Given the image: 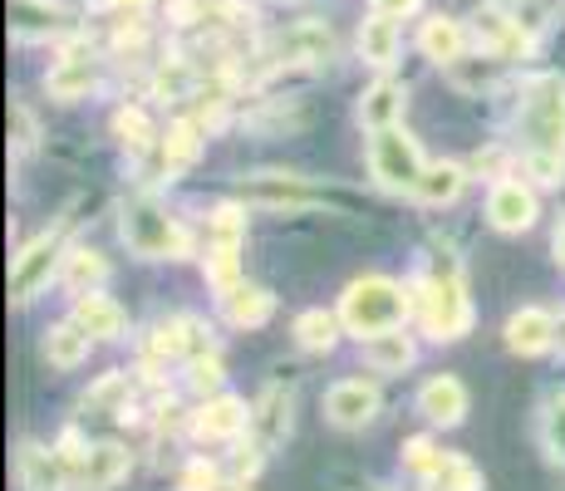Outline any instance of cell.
Returning <instances> with one entry per match:
<instances>
[{
  "label": "cell",
  "mask_w": 565,
  "mask_h": 491,
  "mask_svg": "<svg viewBox=\"0 0 565 491\" xmlns=\"http://www.w3.org/2000/svg\"><path fill=\"white\" fill-rule=\"evenodd\" d=\"M10 124H15V148H20V152L35 148V138H40V134H35V118H30L25 108H10Z\"/></svg>",
  "instance_id": "cell-38"
},
{
  "label": "cell",
  "mask_w": 565,
  "mask_h": 491,
  "mask_svg": "<svg viewBox=\"0 0 565 491\" xmlns=\"http://www.w3.org/2000/svg\"><path fill=\"white\" fill-rule=\"evenodd\" d=\"M334 340H340V320L330 310H306L296 320V344L306 354H324V349H334Z\"/></svg>",
  "instance_id": "cell-26"
},
{
  "label": "cell",
  "mask_w": 565,
  "mask_h": 491,
  "mask_svg": "<svg viewBox=\"0 0 565 491\" xmlns=\"http://www.w3.org/2000/svg\"><path fill=\"white\" fill-rule=\"evenodd\" d=\"M74 324H84L94 340H114V334L124 330V310H118L108 295L89 290V295H79V300H74Z\"/></svg>",
  "instance_id": "cell-20"
},
{
  "label": "cell",
  "mask_w": 565,
  "mask_h": 491,
  "mask_svg": "<svg viewBox=\"0 0 565 491\" xmlns=\"http://www.w3.org/2000/svg\"><path fill=\"white\" fill-rule=\"evenodd\" d=\"M507 344H512L516 354H546V349L556 344V314L516 310L512 320H507Z\"/></svg>",
  "instance_id": "cell-14"
},
{
  "label": "cell",
  "mask_w": 565,
  "mask_h": 491,
  "mask_svg": "<svg viewBox=\"0 0 565 491\" xmlns=\"http://www.w3.org/2000/svg\"><path fill=\"white\" fill-rule=\"evenodd\" d=\"M467 188V172L458 168V162H433L428 172H423V182H418V196L428 206H448V202H458Z\"/></svg>",
  "instance_id": "cell-24"
},
{
  "label": "cell",
  "mask_w": 565,
  "mask_h": 491,
  "mask_svg": "<svg viewBox=\"0 0 565 491\" xmlns=\"http://www.w3.org/2000/svg\"><path fill=\"white\" fill-rule=\"evenodd\" d=\"M360 54L364 64H374V70H388V64L398 60V25L394 15H384V10H374V15L360 25Z\"/></svg>",
  "instance_id": "cell-16"
},
{
  "label": "cell",
  "mask_w": 565,
  "mask_h": 491,
  "mask_svg": "<svg viewBox=\"0 0 565 491\" xmlns=\"http://www.w3.org/2000/svg\"><path fill=\"white\" fill-rule=\"evenodd\" d=\"M556 344L565 349V314H561V320H556Z\"/></svg>",
  "instance_id": "cell-42"
},
{
  "label": "cell",
  "mask_w": 565,
  "mask_h": 491,
  "mask_svg": "<svg viewBox=\"0 0 565 491\" xmlns=\"http://www.w3.org/2000/svg\"><path fill=\"white\" fill-rule=\"evenodd\" d=\"M212 236H216V246H236L246 236V216H242V206H216L212 212Z\"/></svg>",
  "instance_id": "cell-32"
},
{
  "label": "cell",
  "mask_w": 565,
  "mask_h": 491,
  "mask_svg": "<svg viewBox=\"0 0 565 491\" xmlns=\"http://www.w3.org/2000/svg\"><path fill=\"white\" fill-rule=\"evenodd\" d=\"M487 222L507 236L526 232V226L536 222V192L521 188V182H497L492 196H487Z\"/></svg>",
  "instance_id": "cell-8"
},
{
  "label": "cell",
  "mask_w": 565,
  "mask_h": 491,
  "mask_svg": "<svg viewBox=\"0 0 565 491\" xmlns=\"http://www.w3.org/2000/svg\"><path fill=\"white\" fill-rule=\"evenodd\" d=\"M423 0H374V10H384V15H413Z\"/></svg>",
  "instance_id": "cell-39"
},
{
  "label": "cell",
  "mask_w": 565,
  "mask_h": 491,
  "mask_svg": "<svg viewBox=\"0 0 565 491\" xmlns=\"http://www.w3.org/2000/svg\"><path fill=\"white\" fill-rule=\"evenodd\" d=\"M556 260L565 266V222H561V232H556Z\"/></svg>",
  "instance_id": "cell-40"
},
{
  "label": "cell",
  "mask_w": 565,
  "mask_h": 491,
  "mask_svg": "<svg viewBox=\"0 0 565 491\" xmlns=\"http://www.w3.org/2000/svg\"><path fill=\"white\" fill-rule=\"evenodd\" d=\"M54 266H60V236L45 232V236H35V242L20 250L15 266H10V300L25 305L40 286H50Z\"/></svg>",
  "instance_id": "cell-6"
},
{
  "label": "cell",
  "mask_w": 565,
  "mask_h": 491,
  "mask_svg": "<svg viewBox=\"0 0 565 491\" xmlns=\"http://www.w3.org/2000/svg\"><path fill=\"white\" fill-rule=\"evenodd\" d=\"M418 310H423V324H428L433 340H462L467 324H472V305H467V290H462V270L448 250L433 260V276L423 280V290H418Z\"/></svg>",
  "instance_id": "cell-2"
},
{
  "label": "cell",
  "mask_w": 565,
  "mask_h": 491,
  "mask_svg": "<svg viewBox=\"0 0 565 491\" xmlns=\"http://www.w3.org/2000/svg\"><path fill=\"white\" fill-rule=\"evenodd\" d=\"M340 320L350 324L360 340H374V334L398 330V324L408 320V295H404V286H394V280H384V276H364L344 290Z\"/></svg>",
  "instance_id": "cell-3"
},
{
  "label": "cell",
  "mask_w": 565,
  "mask_h": 491,
  "mask_svg": "<svg viewBox=\"0 0 565 491\" xmlns=\"http://www.w3.org/2000/svg\"><path fill=\"white\" fill-rule=\"evenodd\" d=\"M222 359H216V354H198V359H192V388H198V393H216V388H222Z\"/></svg>",
  "instance_id": "cell-34"
},
{
  "label": "cell",
  "mask_w": 565,
  "mask_h": 491,
  "mask_svg": "<svg viewBox=\"0 0 565 491\" xmlns=\"http://www.w3.org/2000/svg\"><path fill=\"white\" fill-rule=\"evenodd\" d=\"M114 134L124 138L128 148H143V143H148V134H153V128H148V118L138 114V108H118V114H114Z\"/></svg>",
  "instance_id": "cell-33"
},
{
  "label": "cell",
  "mask_w": 565,
  "mask_h": 491,
  "mask_svg": "<svg viewBox=\"0 0 565 491\" xmlns=\"http://www.w3.org/2000/svg\"><path fill=\"white\" fill-rule=\"evenodd\" d=\"M546 447L556 462H565V398H556L546 408Z\"/></svg>",
  "instance_id": "cell-36"
},
{
  "label": "cell",
  "mask_w": 565,
  "mask_h": 491,
  "mask_svg": "<svg viewBox=\"0 0 565 491\" xmlns=\"http://www.w3.org/2000/svg\"><path fill=\"white\" fill-rule=\"evenodd\" d=\"M324 413H330L334 428H364V423H374V413H379V388L364 384V378H344V384L330 388Z\"/></svg>",
  "instance_id": "cell-7"
},
{
  "label": "cell",
  "mask_w": 565,
  "mask_h": 491,
  "mask_svg": "<svg viewBox=\"0 0 565 491\" xmlns=\"http://www.w3.org/2000/svg\"><path fill=\"white\" fill-rule=\"evenodd\" d=\"M252 196H260V202H310V188H300L296 178H280V172H256Z\"/></svg>",
  "instance_id": "cell-30"
},
{
  "label": "cell",
  "mask_w": 565,
  "mask_h": 491,
  "mask_svg": "<svg viewBox=\"0 0 565 491\" xmlns=\"http://www.w3.org/2000/svg\"><path fill=\"white\" fill-rule=\"evenodd\" d=\"M242 260H236V246H212V256H206V286L212 290H232V286H242Z\"/></svg>",
  "instance_id": "cell-31"
},
{
  "label": "cell",
  "mask_w": 565,
  "mask_h": 491,
  "mask_svg": "<svg viewBox=\"0 0 565 491\" xmlns=\"http://www.w3.org/2000/svg\"><path fill=\"white\" fill-rule=\"evenodd\" d=\"M89 340L94 334L84 330V324H54V330L45 334V344H40V354H45V364L54 369H79L84 359H89Z\"/></svg>",
  "instance_id": "cell-17"
},
{
  "label": "cell",
  "mask_w": 565,
  "mask_h": 491,
  "mask_svg": "<svg viewBox=\"0 0 565 491\" xmlns=\"http://www.w3.org/2000/svg\"><path fill=\"white\" fill-rule=\"evenodd\" d=\"M118 232H124V242L134 256H148V260L192 256V236L162 212L153 196H128L124 212H118Z\"/></svg>",
  "instance_id": "cell-1"
},
{
  "label": "cell",
  "mask_w": 565,
  "mask_h": 491,
  "mask_svg": "<svg viewBox=\"0 0 565 491\" xmlns=\"http://www.w3.org/2000/svg\"><path fill=\"white\" fill-rule=\"evenodd\" d=\"M330 50H334V35L320 20H300L286 35H276V60H286V64H320V60H330Z\"/></svg>",
  "instance_id": "cell-10"
},
{
  "label": "cell",
  "mask_w": 565,
  "mask_h": 491,
  "mask_svg": "<svg viewBox=\"0 0 565 491\" xmlns=\"http://www.w3.org/2000/svg\"><path fill=\"white\" fill-rule=\"evenodd\" d=\"M433 487L438 491H482V477H477V467L467 462V457L443 452L438 472H433Z\"/></svg>",
  "instance_id": "cell-29"
},
{
  "label": "cell",
  "mask_w": 565,
  "mask_h": 491,
  "mask_svg": "<svg viewBox=\"0 0 565 491\" xmlns=\"http://www.w3.org/2000/svg\"><path fill=\"white\" fill-rule=\"evenodd\" d=\"M252 428L260 433V442H286V433H290V388H280V384H270L266 393H260V403H256V413H252Z\"/></svg>",
  "instance_id": "cell-19"
},
{
  "label": "cell",
  "mask_w": 565,
  "mask_h": 491,
  "mask_svg": "<svg viewBox=\"0 0 565 491\" xmlns=\"http://www.w3.org/2000/svg\"><path fill=\"white\" fill-rule=\"evenodd\" d=\"M114 6H118V10H143L148 0H114Z\"/></svg>",
  "instance_id": "cell-41"
},
{
  "label": "cell",
  "mask_w": 565,
  "mask_h": 491,
  "mask_svg": "<svg viewBox=\"0 0 565 491\" xmlns=\"http://www.w3.org/2000/svg\"><path fill=\"white\" fill-rule=\"evenodd\" d=\"M369 168H374L379 188L388 192H418L423 172H428V162H423L418 143L404 134V128H379L374 138H369Z\"/></svg>",
  "instance_id": "cell-5"
},
{
  "label": "cell",
  "mask_w": 565,
  "mask_h": 491,
  "mask_svg": "<svg viewBox=\"0 0 565 491\" xmlns=\"http://www.w3.org/2000/svg\"><path fill=\"white\" fill-rule=\"evenodd\" d=\"M418 408L428 413V423H438V428H458L462 413H467V388L452 374H438V378H428V384H423Z\"/></svg>",
  "instance_id": "cell-12"
},
{
  "label": "cell",
  "mask_w": 565,
  "mask_h": 491,
  "mask_svg": "<svg viewBox=\"0 0 565 491\" xmlns=\"http://www.w3.org/2000/svg\"><path fill=\"white\" fill-rule=\"evenodd\" d=\"M128 477V452L118 442H99V447H89V462H84V477L79 482L89 487V491H108L114 482H124Z\"/></svg>",
  "instance_id": "cell-22"
},
{
  "label": "cell",
  "mask_w": 565,
  "mask_h": 491,
  "mask_svg": "<svg viewBox=\"0 0 565 491\" xmlns=\"http://www.w3.org/2000/svg\"><path fill=\"white\" fill-rule=\"evenodd\" d=\"M418 45H423V54H428V60L458 64L462 50H467V30L458 25V20H448V15H433V20H423Z\"/></svg>",
  "instance_id": "cell-18"
},
{
  "label": "cell",
  "mask_w": 565,
  "mask_h": 491,
  "mask_svg": "<svg viewBox=\"0 0 565 491\" xmlns=\"http://www.w3.org/2000/svg\"><path fill=\"white\" fill-rule=\"evenodd\" d=\"M45 89L54 94V98H79V94H89L94 89V60H84V54H64L60 64L45 74Z\"/></svg>",
  "instance_id": "cell-23"
},
{
  "label": "cell",
  "mask_w": 565,
  "mask_h": 491,
  "mask_svg": "<svg viewBox=\"0 0 565 491\" xmlns=\"http://www.w3.org/2000/svg\"><path fill=\"white\" fill-rule=\"evenodd\" d=\"M404 108H408V89H404V84L379 79L374 89L360 98V124L369 128V134H379V128L404 124Z\"/></svg>",
  "instance_id": "cell-13"
},
{
  "label": "cell",
  "mask_w": 565,
  "mask_h": 491,
  "mask_svg": "<svg viewBox=\"0 0 565 491\" xmlns=\"http://www.w3.org/2000/svg\"><path fill=\"white\" fill-rule=\"evenodd\" d=\"M477 40L487 50H526V30L512 15H502V10H482L477 15Z\"/></svg>",
  "instance_id": "cell-27"
},
{
  "label": "cell",
  "mask_w": 565,
  "mask_h": 491,
  "mask_svg": "<svg viewBox=\"0 0 565 491\" xmlns=\"http://www.w3.org/2000/svg\"><path fill=\"white\" fill-rule=\"evenodd\" d=\"M64 260H70V266H64V286H70V290L89 295V290H99V286H104L108 266H104L99 250H70Z\"/></svg>",
  "instance_id": "cell-28"
},
{
  "label": "cell",
  "mask_w": 565,
  "mask_h": 491,
  "mask_svg": "<svg viewBox=\"0 0 565 491\" xmlns=\"http://www.w3.org/2000/svg\"><path fill=\"white\" fill-rule=\"evenodd\" d=\"M252 428V408H246L242 398H206L202 403V413L192 418V433L206 442H232V438H242V433Z\"/></svg>",
  "instance_id": "cell-9"
},
{
  "label": "cell",
  "mask_w": 565,
  "mask_h": 491,
  "mask_svg": "<svg viewBox=\"0 0 565 491\" xmlns=\"http://www.w3.org/2000/svg\"><path fill=\"white\" fill-rule=\"evenodd\" d=\"M182 491H216L222 482H216V467L206 462V457H198V462H188V472H182Z\"/></svg>",
  "instance_id": "cell-37"
},
{
  "label": "cell",
  "mask_w": 565,
  "mask_h": 491,
  "mask_svg": "<svg viewBox=\"0 0 565 491\" xmlns=\"http://www.w3.org/2000/svg\"><path fill=\"white\" fill-rule=\"evenodd\" d=\"M216 491H252L246 482H226V487H216Z\"/></svg>",
  "instance_id": "cell-43"
},
{
  "label": "cell",
  "mask_w": 565,
  "mask_h": 491,
  "mask_svg": "<svg viewBox=\"0 0 565 491\" xmlns=\"http://www.w3.org/2000/svg\"><path fill=\"white\" fill-rule=\"evenodd\" d=\"M270 310H276V300H270L260 286H246V280L222 295V314L236 324V330H256V324H266Z\"/></svg>",
  "instance_id": "cell-15"
},
{
  "label": "cell",
  "mask_w": 565,
  "mask_h": 491,
  "mask_svg": "<svg viewBox=\"0 0 565 491\" xmlns=\"http://www.w3.org/2000/svg\"><path fill=\"white\" fill-rule=\"evenodd\" d=\"M15 477L25 491H64V462L54 447H40V442H20L15 452Z\"/></svg>",
  "instance_id": "cell-11"
},
{
  "label": "cell",
  "mask_w": 565,
  "mask_h": 491,
  "mask_svg": "<svg viewBox=\"0 0 565 491\" xmlns=\"http://www.w3.org/2000/svg\"><path fill=\"white\" fill-rule=\"evenodd\" d=\"M404 462L413 467V472L433 477V472H438V462H443V452H438V447H433L428 438H413V442L404 447Z\"/></svg>",
  "instance_id": "cell-35"
},
{
  "label": "cell",
  "mask_w": 565,
  "mask_h": 491,
  "mask_svg": "<svg viewBox=\"0 0 565 491\" xmlns=\"http://www.w3.org/2000/svg\"><path fill=\"white\" fill-rule=\"evenodd\" d=\"M364 359L379 369V374H404V369L413 364V340L404 334V324L374 334V340H364Z\"/></svg>",
  "instance_id": "cell-21"
},
{
  "label": "cell",
  "mask_w": 565,
  "mask_h": 491,
  "mask_svg": "<svg viewBox=\"0 0 565 491\" xmlns=\"http://www.w3.org/2000/svg\"><path fill=\"white\" fill-rule=\"evenodd\" d=\"M521 134L531 138V152H561L565 158V79L541 74L521 98Z\"/></svg>",
  "instance_id": "cell-4"
},
{
  "label": "cell",
  "mask_w": 565,
  "mask_h": 491,
  "mask_svg": "<svg viewBox=\"0 0 565 491\" xmlns=\"http://www.w3.org/2000/svg\"><path fill=\"white\" fill-rule=\"evenodd\" d=\"M198 152H202L198 128H192V124H172L168 138H162V172H168V178L188 172L192 162H198Z\"/></svg>",
  "instance_id": "cell-25"
}]
</instances>
